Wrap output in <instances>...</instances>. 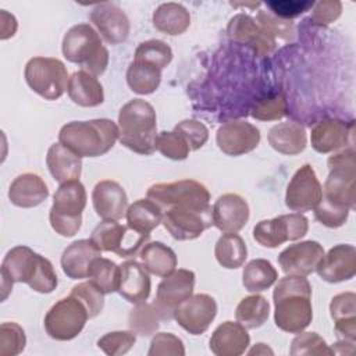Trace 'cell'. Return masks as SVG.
<instances>
[{"instance_id": "obj_31", "label": "cell", "mask_w": 356, "mask_h": 356, "mask_svg": "<svg viewBox=\"0 0 356 356\" xmlns=\"http://www.w3.org/2000/svg\"><path fill=\"white\" fill-rule=\"evenodd\" d=\"M67 93L70 99L81 107H96L104 100L102 83L95 75L85 70L75 71L70 76Z\"/></svg>"}, {"instance_id": "obj_21", "label": "cell", "mask_w": 356, "mask_h": 356, "mask_svg": "<svg viewBox=\"0 0 356 356\" xmlns=\"http://www.w3.org/2000/svg\"><path fill=\"white\" fill-rule=\"evenodd\" d=\"M314 271L321 280L331 284L352 280L356 274L355 246L348 243L332 246L327 253H324Z\"/></svg>"}, {"instance_id": "obj_38", "label": "cell", "mask_w": 356, "mask_h": 356, "mask_svg": "<svg viewBox=\"0 0 356 356\" xmlns=\"http://www.w3.org/2000/svg\"><path fill=\"white\" fill-rule=\"evenodd\" d=\"M270 316V303L261 295H250L243 298L235 310V318L245 328L254 330L261 327Z\"/></svg>"}, {"instance_id": "obj_5", "label": "cell", "mask_w": 356, "mask_h": 356, "mask_svg": "<svg viewBox=\"0 0 356 356\" xmlns=\"http://www.w3.org/2000/svg\"><path fill=\"white\" fill-rule=\"evenodd\" d=\"M61 50L70 63L81 65L95 76L102 75L108 65V50L100 35L85 22L76 24L65 32Z\"/></svg>"}, {"instance_id": "obj_23", "label": "cell", "mask_w": 356, "mask_h": 356, "mask_svg": "<svg viewBox=\"0 0 356 356\" xmlns=\"http://www.w3.org/2000/svg\"><path fill=\"white\" fill-rule=\"evenodd\" d=\"M92 203L96 214L102 220H121L128 209L125 189L113 179L99 181L92 191Z\"/></svg>"}, {"instance_id": "obj_19", "label": "cell", "mask_w": 356, "mask_h": 356, "mask_svg": "<svg viewBox=\"0 0 356 356\" xmlns=\"http://www.w3.org/2000/svg\"><path fill=\"white\" fill-rule=\"evenodd\" d=\"M227 32L231 40L249 46L259 57H264L275 49V38L250 15L236 14L232 17L228 22Z\"/></svg>"}, {"instance_id": "obj_37", "label": "cell", "mask_w": 356, "mask_h": 356, "mask_svg": "<svg viewBox=\"0 0 356 356\" xmlns=\"http://www.w3.org/2000/svg\"><path fill=\"white\" fill-rule=\"evenodd\" d=\"M278 280L274 266L266 259L250 260L242 271V284L249 292H261L268 289Z\"/></svg>"}, {"instance_id": "obj_52", "label": "cell", "mask_w": 356, "mask_h": 356, "mask_svg": "<svg viewBox=\"0 0 356 356\" xmlns=\"http://www.w3.org/2000/svg\"><path fill=\"white\" fill-rule=\"evenodd\" d=\"M257 22L273 36H278L281 39L289 40L293 38L295 33V28L293 24L291 21L282 19L275 17L274 14L268 13V11H259L257 15Z\"/></svg>"}, {"instance_id": "obj_53", "label": "cell", "mask_w": 356, "mask_h": 356, "mask_svg": "<svg viewBox=\"0 0 356 356\" xmlns=\"http://www.w3.org/2000/svg\"><path fill=\"white\" fill-rule=\"evenodd\" d=\"M266 6L271 10L270 13L274 14L275 17L278 18H282V19H289V18H293V17H298L300 14H303L305 11L310 10L314 3L313 1H292V0H284V1H267Z\"/></svg>"}, {"instance_id": "obj_42", "label": "cell", "mask_w": 356, "mask_h": 356, "mask_svg": "<svg viewBox=\"0 0 356 356\" xmlns=\"http://www.w3.org/2000/svg\"><path fill=\"white\" fill-rule=\"evenodd\" d=\"M135 60H142L156 65L159 70L165 68L172 60L171 47L159 39H150L139 43L134 54Z\"/></svg>"}, {"instance_id": "obj_40", "label": "cell", "mask_w": 356, "mask_h": 356, "mask_svg": "<svg viewBox=\"0 0 356 356\" xmlns=\"http://www.w3.org/2000/svg\"><path fill=\"white\" fill-rule=\"evenodd\" d=\"M120 274H121L120 266H117L110 259L99 256L90 263L88 278L106 295V293L118 291Z\"/></svg>"}, {"instance_id": "obj_2", "label": "cell", "mask_w": 356, "mask_h": 356, "mask_svg": "<svg viewBox=\"0 0 356 356\" xmlns=\"http://www.w3.org/2000/svg\"><path fill=\"white\" fill-rule=\"evenodd\" d=\"M0 273L1 278L11 284L24 282L39 293H50L58 285V277L51 261L24 245H18L6 253Z\"/></svg>"}, {"instance_id": "obj_4", "label": "cell", "mask_w": 356, "mask_h": 356, "mask_svg": "<svg viewBox=\"0 0 356 356\" xmlns=\"http://www.w3.org/2000/svg\"><path fill=\"white\" fill-rule=\"evenodd\" d=\"M118 139V127L108 118L71 121L61 127L58 142L82 157L106 154Z\"/></svg>"}, {"instance_id": "obj_1", "label": "cell", "mask_w": 356, "mask_h": 356, "mask_svg": "<svg viewBox=\"0 0 356 356\" xmlns=\"http://www.w3.org/2000/svg\"><path fill=\"white\" fill-rule=\"evenodd\" d=\"M274 323L289 334L303 331L313 318L312 285L302 275L280 278L274 292Z\"/></svg>"}, {"instance_id": "obj_18", "label": "cell", "mask_w": 356, "mask_h": 356, "mask_svg": "<svg viewBox=\"0 0 356 356\" xmlns=\"http://www.w3.org/2000/svg\"><path fill=\"white\" fill-rule=\"evenodd\" d=\"M353 121L346 122L338 118L318 121L310 132L312 147L317 153H331L353 146Z\"/></svg>"}, {"instance_id": "obj_51", "label": "cell", "mask_w": 356, "mask_h": 356, "mask_svg": "<svg viewBox=\"0 0 356 356\" xmlns=\"http://www.w3.org/2000/svg\"><path fill=\"white\" fill-rule=\"evenodd\" d=\"M188 143L191 150L200 149L209 139L207 127L197 120H184L174 128Z\"/></svg>"}, {"instance_id": "obj_20", "label": "cell", "mask_w": 356, "mask_h": 356, "mask_svg": "<svg viewBox=\"0 0 356 356\" xmlns=\"http://www.w3.org/2000/svg\"><path fill=\"white\" fill-rule=\"evenodd\" d=\"M323 256V245L316 241H303L286 246L278 254V264L286 275L306 277L316 270Z\"/></svg>"}, {"instance_id": "obj_35", "label": "cell", "mask_w": 356, "mask_h": 356, "mask_svg": "<svg viewBox=\"0 0 356 356\" xmlns=\"http://www.w3.org/2000/svg\"><path fill=\"white\" fill-rule=\"evenodd\" d=\"M160 82L161 70L150 63L134 58L127 70V83L129 89L138 95L153 93L160 86Z\"/></svg>"}, {"instance_id": "obj_11", "label": "cell", "mask_w": 356, "mask_h": 356, "mask_svg": "<svg viewBox=\"0 0 356 356\" xmlns=\"http://www.w3.org/2000/svg\"><path fill=\"white\" fill-rule=\"evenodd\" d=\"M90 239L102 252H113L120 257L136 256L150 235L139 234L113 220H103L92 231Z\"/></svg>"}, {"instance_id": "obj_48", "label": "cell", "mask_w": 356, "mask_h": 356, "mask_svg": "<svg viewBox=\"0 0 356 356\" xmlns=\"http://www.w3.org/2000/svg\"><path fill=\"white\" fill-rule=\"evenodd\" d=\"M286 113V100L282 93H277L256 102L250 110V115L259 121L280 120Z\"/></svg>"}, {"instance_id": "obj_36", "label": "cell", "mask_w": 356, "mask_h": 356, "mask_svg": "<svg viewBox=\"0 0 356 356\" xmlns=\"http://www.w3.org/2000/svg\"><path fill=\"white\" fill-rule=\"evenodd\" d=\"M214 256L224 268H238L248 257V248L242 236L236 232L222 234L214 246Z\"/></svg>"}, {"instance_id": "obj_14", "label": "cell", "mask_w": 356, "mask_h": 356, "mask_svg": "<svg viewBox=\"0 0 356 356\" xmlns=\"http://www.w3.org/2000/svg\"><path fill=\"white\" fill-rule=\"evenodd\" d=\"M195 278V273L186 268L174 270L171 274L163 277L157 285L153 302L161 320L174 318L175 309L193 293Z\"/></svg>"}, {"instance_id": "obj_49", "label": "cell", "mask_w": 356, "mask_h": 356, "mask_svg": "<svg viewBox=\"0 0 356 356\" xmlns=\"http://www.w3.org/2000/svg\"><path fill=\"white\" fill-rule=\"evenodd\" d=\"M72 296L79 299L88 310L89 318L96 317L104 307V293L90 281L81 282L71 289Z\"/></svg>"}, {"instance_id": "obj_6", "label": "cell", "mask_w": 356, "mask_h": 356, "mask_svg": "<svg viewBox=\"0 0 356 356\" xmlns=\"http://www.w3.org/2000/svg\"><path fill=\"white\" fill-rule=\"evenodd\" d=\"M86 199L85 186L79 179L60 184L49 213V221L56 234L71 238L79 231Z\"/></svg>"}, {"instance_id": "obj_32", "label": "cell", "mask_w": 356, "mask_h": 356, "mask_svg": "<svg viewBox=\"0 0 356 356\" xmlns=\"http://www.w3.org/2000/svg\"><path fill=\"white\" fill-rule=\"evenodd\" d=\"M140 264L145 270L157 277L171 274L177 267L175 252L163 242H146L139 252Z\"/></svg>"}, {"instance_id": "obj_16", "label": "cell", "mask_w": 356, "mask_h": 356, "mask_svg": "<svg viewBox=\"0 0 356 356\" xmlns=\"http://www.w3.org/2000/svg\"><path fill=\"white\" fill-rule=\"evenodd\" d=\"M216 316V299L207 293H192L174 312V318L178 325L192 335L206 332Z\"/></svg>"}, {"instance_id": "obj_46", "label": "cell", "mask_w": 356, "mask_h": 356, "mask_svg": "<svg viewBox=\"0 0 356 356\" xmlns=\"http://www.w3.org/2000/svg\"><path fill=\"white\" fill-rule=\"evenodd\" d=\"M313 210L314 217L320 224L328 228H338L348 221L350 209L321 196V200Z\"/></svg>"}, {"instance_id": "obj_24", "label": "cell", "mask_w": 356, "mask_h": 356, "mask_svg": "<svg viewBox=\"0 0 356 356\" xmlns=\"http://www.w3.org/2000/svg\"><path fill=\"white\" fill-rule=\"evenodd\" d=\"M249 204L236 193L221 195L213 206V222L221 232H238L249 221Z\"/></svg>"}, {"instance_id": "obj_25", "label": "cell", "mask_w": 356, "mask_h": 356, "mask_svg": "<svg viewBox=\"0 0 356 356\" xmlns=\"http://www.w3.org/2000/svg\"><path fill=\"white\" fill-rule=\"evenodd\" d=\"M250 345L248 328L238 321H224L211 334L209 346L217 356H239Z\"/></svg>"}, {"instance_id": "obj_41", "label": "cell", "mask_w": 356, "mask_h": 356, "mask_svg": "<svg viewBox=\"0 0 356 356\" xmlns=\"http://www.w3.org/2000/svg\"><path fill=\"white\" fill-rule=\"evenodd\" d=\"M161 320L159 312L153 303H138L135 309L131 310L128 316L129 328L142 337H149L154 334L159 328V321Z\"/></svg>"}, {"instance_id": "obj_28", "label": "cell", "mask_w": 356, "mask_h": 356, "mask_svg": "<svg viewBox=\"0 0 356 356\" xmlns=\"http://www.w3.org/2000/svg\"><path fill=\"white\" fill-rule=\"evenodd\" d=\"M49 196V188L43 178L35 172H24L14 178L8 188L10 202L22 209L39 206Z\"/></svg>"}, {"instance_id": "obj_39", "label": "cell", "mask_w": 356, "mask_h": 356, "mask_svg": "<svg viewBox=\"0 0 356 356\" xmlns=\"http://www.w3.org/2000/svg\"><path fill=\"white\" fill-rule=\"evenodd\" d=\"M330 314L335 323V332L350 334L356 328V295L342 292L335 295L330 303Z\"/></svg>"}, {"instance_id": "obj_13", "label": "cell", "mask_w": 356, "mask_h": 356, "mask_svg": "<svg viewBox=\"0 0 356 356\" xmlns=\"http://www.w3.org/2000/svg\"><path fill=\"white\" fill-rule=\"evenodd\" d=\"M161 224L177 241H192L199 238L207 228L214 225L213 207L185 209L171 207L163 211Z\"/></svg>"}, {"instance_id": "obj_43", "label": "cell", "mask_w": 356, "mask_h": 356, "mask_svg": "<svg viewBox=\"0 0 356 356\" xmlns=\"http://www.w3.org/2000/svg\"><path fill=\"white\" fill-rule=\"evenodd\" d=\"M26 345L24 328L14 323L6 321L0 325V356L19 355Z\"/></svg>"}, {"instance_id": "obj_17", "label": "cell", "mask_w": 356, "mask_h": 356, "mask_svg": "<svg viewBox=\"0 0 356 356\" xmlns=\"http://www.w3.org/2000/svg\"><path fill=\"white\" fill-rule=\"evenodd\" d=\"M216 142L227 156H242L257 147L260 131L245 120H235L222 124L217 129Z\"/></svg>"}, {"instance_id": "obj_12", "label": "cell", "mask_w": 356, "mask_h": 356, "mask_svg": "<svg viewBox=\"0 0 356 356\" xmlns=\"http://www.w3.org/2000/svg\"><path fill=\"white\" fill-rule=\"evenodd\" d=\"M309 222L302 213H291L261 220L253 228V239L264 248H278L286 241H296L307 234Z\"/></svg>"}, {"instance_id": "obj_30", "label": "cell", "mask_w": 356, "mask_h": 356, "mask_svg": "<svg viewBox=\"0 0 356 356\" xmlns=\"http://www.w3.org/2000/svg\"><path fill=\"white\" fill-rule=\"evenodd\" d=\"M46 164L51 177L58 182L64 184L68 181L79 179L82 171V160L74 152L64 145L53 143L46 156Z\"/></svg>"}, {"instance_id": "obj_50", "label": "cell", "mask_w": 356, "mask_h": 356, "mask_svg": "<svg viewBox=\"0 0 356 356\" xmlns=\"http://www.w3.org/2000/svg\"><path fill=\"white\" fill-rule=\"evenodd\" d=\"M149 356H184L185 348L181 338L172 332H157L150 341Z\"/></svg>"}, {"instance_id": "obj_34", "label": "cell", "mask_w": 356, "mask_h": 356, "mask_svg": "<svg viewBox=\"0 0 356 356\" xmlns=\"http://www.w3.org/2000/svg\"><path fill=\"white\" fill-rule=\"evenodd\" d=\"M127 225L134 231L145 235H150V232L161 224L163 210L159 204H156L152 199H138L132 204L128 206L127 213Z\"/></svg>"}, {"instance_id": "obj_9", "label": "cell", "mask_w": 356, "mask_h": 356, "mask_svg": "<svg viewBox=\"0 0 356 356\" xmlns=\"http://www.w3.org/2000/svg\"><path fill=\"white\" fill-rule=\"evenodd\" d=\"M146 195L159 204L163 211L171 207L204 209L210 206V193L207 188L195 179L154 184L149 186Z\"/></svg>"}, {"instance_id": "obj_8", "label": "cell", "mask_w": 356, "mask_h": 356, "mask_svg": "<svg viewBox=\"0 0 356 356\" xmlns=\"http://www.w3.org/2000/svg\"><path fill=\"white\" fill-rule=\"evenodd\" d=\"M28 86L46 100H57L68 86V71L64 63L54 57H33L24 71Z\"/></svg>"}, {"instance_id": "obj_22", "label": "cell", "mask_w": 356, "mask_h": 356, "mask_svg": "<svg viewBox=\"0 0 356 356\" xmlns=\"http://www.w3.org/2000/svg\"><path fill=\"white\" fill-rule=\"evenodd\" d=\"M90 21L96 26L97 33L110 43L118 44L128 39L129 19L127 14L113 3H100L90 11Z\"/></svg>"}, {"instance_id": "obj_33", "label": "cell", "mask_w": 356, "mask_h": 356, "mask_svg": "<svg viewBox=\"0 0 356 356\" xmlns=\"http://www.w3.org/2000/svg\"><path fill=\"white\" fill-rule=\"evenodd\" d=\"M153 25L165 35L177 36L189 28L191 14L179 3H163L153 11Z\"/></svg>"}, {"instance_id": "obj_7", "label": "cell", "mask_w": 356, "mask_h": 356, "mask_svg": "<svg viewBox=\"0 0 356 356\" xmlns=\"http://www.w3.org/2000/svg\"><path fill=\"white\" fill-rule=\"evenodd\" d=\"M328 177L323 188V197L339 203L342 206L355 209V179L356 161L353 146L345 147L332 156L328 161Z\"/></svg>"}, {"instance_id": "obj_55", "label": "cell", "mask_w": 356, "mask_h": 356, "mask_svg": "<svg viewBox=\"0 0 356 356\" xmlns=\"http://www.w3.org/2000/svg\"><path fill=\"white\" fill-rule=\"evenodd\" d=\"M249 355H267V353H270V355H273L274 352L266 345V343H261V342H259V343H256V346H253L249 352H248Z\"/></svg>"}, {"instance_id": "obj_45", "label": "cell", "mask_w": 356, "mask_h": 356, "mask_svg": "<svg viewBox=\"0 0 356 356\" xmlns=\"http://www.w3.org/2000/svg\"><path fill=\"white\" fill-rule=\"evenodd\" d=\"M156 150L171 160H185L191 152L186 140L177 131H163L157 134Z\"/></svg>"}, {"instance_id": "obj_54", "label": "cell", "mask_w": 356, "mask_h": 356, "mask_svg": "<svg viewBox=\"0 0 356 356\" xmlns=\"http://www.w3.org/2000/svg\"><path fill=\"white\" fill-rule=\"evenodd\" d=\"M342 11L341 1L337 0H323L314 4L312 13V21L317 25H328L334 22Z\"/></svg>"}, {"instance_id": "obj_29", "label": "cell", "mask_w": 356, "mask_h": 356, "mask_svg": "<svg viewBox=\"0 0 356 356\" xmlns=\"http://www.w3.org/2000/svg\"><path fill=\"white\" fill-rule=\"evenodd\" d=\"M267 140L275 152L286 156L302 153L307 145L305 128L295 121L280 122L271 127L267 135Z\"/></svg>"}, {"instance_id": "obj_3", "label": "cell", "mask_w": 356, "mask_h": 356, "mask_svg": "<svg viewBox=\"0 0 356 356\" xmlns=\"http://www.w3.org/2000/svg\"><path fill=\"white\" fill-rule=\"evenodd\" d=\"M118 140L127 149L149 156L156 152L157 117L154 107L143 99H132L118 113Z\"/></svg>"}, {"instance_id": "obj_15", "label": "cell", "mask_w": 356, "mask_h": 356, "mask_svg": "<svg viewBox=\"0 0 356 356\" xmlns=\"http://www.w3.org/2000/svg\"><path fill=\"white\" fill-rule=\"evenodd\" d=\"M321 196L323 186L316 171L306 163L292 175L285 192V204L292 211L305 213L313 210L321 200Z\"/></svg>"}, {"instance_id": "obj_27", "label": "cell", "mask_w": 356, "mask_h": 356, "mask_svg": "<svg viewBox=\"0 0 356 356\" xmlns=\"http://www.w3.org/2000/svg\"><path fill=\"white\" fill-rule=\"evenodd\" d=\"M118 293L129 303L138 305L147 300L152 289L149 273L136 260H127L121 266Z\"/></svg>"}, {"instance_id": "obj_26", "label": "cell", "mask_w": 356, "mask_h": 356, "mask_svg": "<svg viewBox=\"0 0 356 356\" xmlns=\"http://www.w3.org/2000/svg\"><path fill=\"white\" fill-rule=\"evenodd\" d=\"M102 256V250L92 239H78L70 243L61 254V268L71 280L88 278L90 263Z\"/></svg>"}, {"instance_id": "obj_44", "label": "cell", "mask_w": 356, "mask_h": 356, "mask_svg": "<svg viewBox=\"0 0 356 356\" xmlns=\"http://www.w3.org/2000/svg\"><path fill=\"white\" fill-rule=\"evenodd\" d=\"M289 353L292 356H300V355H334L332 349L327 345V342L320 337L317 332H298V335L291 342V350Z\"/></svg>"}, {"instance_id": "obj_10", "label": "cell", "mask_w": 356, "mask_h": 356, "mask_svg": "<svg viewBox=\"0 0 356 356\" xmlns=\"http://www.w3.org/2000/svg\"><path fill=\"white\" fill-rule=\"evenodd\" d=\"M89 318L83 303L70 295L57 300L46 313L43 325L47 335L56 341H71L81 334Z\"/></svg>"}, {"instance_id": "obj_47", "label": "cell", "mask_w": 356, "mask_h": 356, "mask_svg": "<svg viewBox=\"0 0 356 356\" xmlns=\"http://www.w3.org/2000/svg\"><path fill=\"white\" fill-rule=\"evenodd\" d=\"M136 342L135 332L131 331H113L104 334L97 341V346L108 356L125 355L132 349Z\"/></svg>"}]
</instances>
